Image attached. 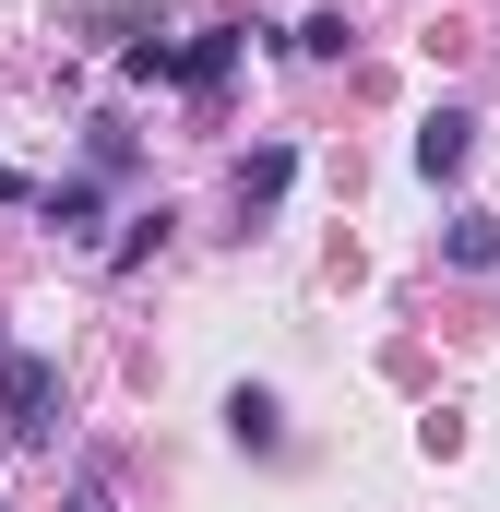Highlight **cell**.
Here are the masks:
<instances>
[{"instance_id":"cell-11","label":"cell","mask_w":500,"mask_h":512,"mask_svg":"<svg viewBox=\"0 0 500 512\" xmlns=\"http://www.w3.org/2000/svg\"><path fill=\"white\" fill-rule=\"evenodd\" d=\"M298 60H346V12H310L298 24Z\"/></svg>"},{"instance_id":"cell-4","label":"cell","mask_w":500,"mask_h":512,"mask_svg":"<svg viewBox=\"0 0 500 512\" xmlns=\"http://www.w3.org/2000/svg\"><path fill=\"white\" fill-rule=\"evenodd\" d=\"M36 215H48L60 239H84V251H96V215H108V179H96V167H72V179H48V191H36Z\"/></svg>"},{"instance_id":"cell-10","label":"cell","mask_w":500,"mask_h":512,"mask_svg":"<svg viewBox=\"0 0 500 512\" xmlns=\"http://www.w3.org/2000/svg\"><path fill=\"white\" fill-rule=\"evenodd\" d=\"M60 512H131V501H120V477H108V465H72V489H60Z\"/></svg>"},{"instance_id":"cell-7","label":"cell","mask_w":500,"mask_h":512,"mask_svg":"<svg viewBox=\"0 0 500 512\" xmlns=\"http://www.w3.org/2000/svg\"><path fill=\"white\" fill-rule=\"evenodd\" d=\"M227 441H239V453H286V405H274L262 382H239L227 393Z\"/></svg>"},{"instance_id":"cell-1","label":"cell","mask_w":500,"mask_h":512,"mask_svg":"<svg viewBox=\"0 0 500 512\" xmlns=\"http://www.w3.org/2000/svg\"><path fill=\"white\" fill-rule=\"evenodd\" d=\"M48 429H60V358L12 346V358H0V441H12V453H36Z\"/></svg>"},{"instance_id":"cell-6","label":"cell","mask_w":500,"mask_h":512,"mask_svg":"<svg viewBox=\"0 0 500 512\" xmlns=\"http://www.w3.org/2000/svg\"><path fill=\"white\" fill-rule=\"evenodd\" d=\"M441 262H453V274H500V215L489 203H453V215H441Z\"/></svg>"},{"instance_id":"cell-8","label":"cell","mask_w":500,"mask_h":512,"mask_svg":"<svg viewBox=\"0 0 500 512\" xmlns=\"http://www.w3.org/2000/svg\"><path fill=\"white\" fill-rule=\"evenodd\" d=\"M167 239H179V215H167V203H131V215H120V239H108V274H143Z\"/></svg>"},{"instance_id":"cell-5","label":"cell","mask_w":500,"mask_h":512,"mask_svg":"<svg viewBox=\"0 0 500 512\" xmlns=\"http://www.w3.org/2000/svg\"><path fill=\"white\" fill-rule=\"evenodd\" d=\"M465 155H477V108H429L417 120V179H465Z\"/></svg>"},{"instance_id":"cell-9","label":"cell","mask_w":500,"mask_h":512,"mask_svg":"<svg viewBox=\"0 0 500 512\" xmlns=\"http://www.w3.org/2000/svg\"><path fill=\"white\" fill-rule=\"evenodd\" d=\"M120 84H179V36H155V24H143V36L120 48Z\"/></svg>"},{"instance_id":"cell-2","label":"cell","mask_w":500,"mask_h":512,"mask_svg":"<svg viewBox=\"0 0 500 512\" xmlns=\"http://www.w3.org/2000/svg\"><path fill=\"white\" fill-rule=\"evenodd\" d=\"M286 179H298V143H262V155H239V167H227V203H239V227H262V215L286 203Z\"/></svg>"},{"instance_id":"cell-3","label":"cell","mask_w":500,"mask_h":512,"mask_svg":"<svg viewBox=\"0 0 500 512\" xmlns=\"http://www.w3.org/2000/svg\"><path fill=\"white\" fill-rule=\"evenodd\" d=\"M239 24H191V36H179V96H227V72H239Z\"/></svg>"},{"instance_id":"cell-12","label":"cell","mask_w":500,"mask_h":512,"mask_svg":"<svg viewBox=\"0 0 500 512\" xmlns=\"http://www.w3.org/2000/svg\"><path fill=\"white\" fill-rule=\"evenodd\" d=\"M0 203H24V179H12V167H0Z\"/></svg>"}]
</instances>
